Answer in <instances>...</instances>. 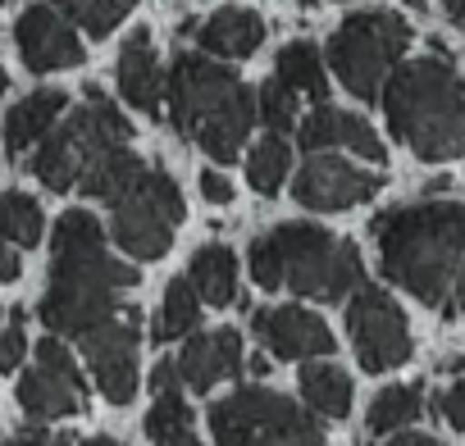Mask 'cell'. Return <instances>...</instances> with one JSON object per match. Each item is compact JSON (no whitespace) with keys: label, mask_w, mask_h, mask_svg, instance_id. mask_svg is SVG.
<instances>
[{"label":"cell","mask_w":465,"mask_h":446,"mask_svg":"<svg viewBox=\"0 0 465 446\" xmlns=\"http://www.w3.org/2000/svg\"><path fill=\"white\" fill-rule=\"evenodd\" d=\"M401 5H411V10H424V0H401Z\"/></svg>","instance_id":"obj_45"},{"label":"cell","mask_w":465,"mask_h":446,"mask_svg":"<svg viewBox=\"0 0 465 446\" xmlns=\"http://www.w3.org/2000/svg\"><path fill=\"white\" fill-rule=\"evenodd\" d=\"M302 396L324 419H347L351 410V378L338 364H306L302 369Z\"/></svg>","instance_id":"obj_24"},{"label":"cell","mask_w":465,"mask_h":446,"mask_svg":"<svg viewBox=\"0 0 465 446\" xmlns=\"http://www.w3.org/2000/svg\"><path fill=\"white\" fill-rule=\"evenodd\" d=\"M383 114L401 146L415 150V160L438 164L465 155V82L442 55L424 60H397V69L383 78Z\"/></svg>","instance_id":"obj_4"},{"label":"cell","mask_w":465,"mask_h":446,"mask_svg":"<svg viewBox=\"0 0 465 446\" xmlns=\"http://www.w3.org/2000/svg\"><path fill=\"white\" fill-rule=\"evenodd\" d=\"M256 337L270 346V355L279 360H315V355H333V333L320 315L302 310V305H274V310H256Z\"/></svg>","instance_id":"obj_14"},{"label":"cell","mask_w":465,"mask_h":446,"mask_svg":"<svg viewBox=\"0 0 465 446\" xmlns=\"http://www.w3.org/2000/svg\"><path fill=\"white\" fill-rule=\"evenodd\" d=\"M302 150H329V146H347L351 155H365L370 164H383V141L379 132L361 119V114H347V110H333L329 101L315 105L311 119H302V132H297Z\"/></svg>","instance_id":"obj_17"},{"label":"cell","mask_w":465,"mask_h":446,"mask_svg":"<svg viewBox=\"0 0 465 446\" xmlns=\"http://www.w3.org/2000/svg\"><path fill=\"white\" fill-rule=\"evenodd\" d=\"M28 355V337H24V310H15V324L0 333V373H10L19 369Z\"/></svg>","instance_id":"obj_33"},{"label":"cell","mask_w":465,"mask_h":446,"mask_svg":"<svg viewBox=\"0 0 465 446\" xmlns=\"http://www.w3.org/2000/svg\"><path fill=\"white\" fill-rule=\"evenodd\" d=\"M173 428H192V405L183 401V387L155 392V405L146 410V437H160Z\"/></svg>","instance_id":"obj_31"},{"label":"cell","mask_w":465,"mask_h":446,"mask_svg":"<svg viewBox=\"0 0 465 446\" xmlns=\"http://www.w3.org/2000/svg\"><path fill=\"white\" fill-rule=\"evenodd\" d=\"M169 123L178 137L196 141L214 164H232L242 155L256 123V92L214 55H178L164 73Z\"/></svg>","instance_id":"obj_3"},{"label":"cell","mask_w":465,"mask_h":446,"mask_svg":"<svg viewBox=\"0 0 465 446\" xmlns=\"http://www.w3.org/2000/svg\"><path fill=\"white\" fill-rule=\"evenodd\" d=\"M0 92H10V78H5V69H0Z\"/></svg>","instance_id":"obj_44"},{"label":"cell","mask_w":465,"mask_h":446,"mask_svg":"<svg viewBox=\"0 0 465 446\" xmlns=\"http://www.w3.org/2000/svg\"><path fill=\"white\" fill-rule=\"evenodd\" d=\"M19 278H24V260H19L15 242L0 238V283H19Z\"/></svg>","instance_id":"obj_36"},{"label":"cell","mask_w":465,"mask_h":446,"mask_svg":"<svg viewBox=\"0 0 465 446\" xmlns=\"http://www.w3.org/2000/svg\"><path fill=\"white\" fill-rule=\"evenodd\" d=\"M383 187L379 173H365L356 169L351 160L342 155H311L292 182V196L306 205V209H320V214H338V209H351L361 200H370L374 191Z\"/></svg>","instance_id":"obj_12"},{"label":"cell","mask_w":465,"mask_h":446,"mask_svg":"<svg viewBox=\"0 0 465 446\" xmlns=\"http://www.w3.org/2000/svg\"><path fill=\"white\" fill-rule=\"evenodd\" d=\"M347 333H351V346H356V360L365 364V373H388V369L406 364L415 351L401 305L383 287H370V283H361L351 292Z\"/></svg>","instance_id":"obj_9"},{"label":"cell","mask_w":465,"mask_h":446,"mask_svg":"<svg viewBox=\"0 0 465 446\" xmlns=\"http://www.w3.org/2000/svg\"><path fill=\"white\" fill-rule=\"evenodd\" d=\"M55 265L51 287L37 305L42 324L60 337H87L92 328L110 324L124 305V292L137 287V269L105 251V228L92 209H64L51 238Z\"/></svg>","instance_id":"obj_2"},{"label":"cell","mask_w":465,"mask_h":446,"mask_svg":"<svg viewBox=\"0 0 465 446\" xmlns=\"http://www.w3.org/2000/svg\"><path fill=\"white\" fill-rule=\"evenodd\" d=\"M196 319H201V296H196L192 278H173L164 287V305H160V319L151 328V342H178L196 328Z\"/></svg>","instance_id":"obj_25"},{"label":"cell","mask_w":465,"mask_h":446,"mask_svg":"<svg viewBox=\"0 0 465 446\" xmlns=\"http://www.w3.org/2000/svg\"><path fill=\"white\" fill-rule=\"evenodd\" d=\"M15 42H19V60L28 64V73H60L87 60V46L78 42L74 19H64L51 5L24 10L15 24Z\"/></svg>","instance_id":"obj_13"},{"label":"cell","mask_w":465,"mask_h":446,"mask_svg":"<svg viewBox=\"0 0 465 446\" xmlns=\"http://www.w3.org/2000/svg\"><path fill=\"white\" fill-rule=\"evenodd\" d=\"M438 410H442V419H447L456 432H465V378L438 396Z\"/></svg>","instance_id":"obj_34"},{"label":"cell","mask_w":465,"mask_h":446,"mask_svg":"<svg viewBox=\"0 0 465 446\" xmlns=\"http://www.w3.org/2000/svg\"><path fill=\"white\" fill-rule=\"evenodd\" d=\"M42 205L28 191H5L0 196V238L15 247H37L42 242Z\"/></svg>","instance_id":"obj_29"},{"label":"cell","mask_w":465,"mask_h":446,"mask_svg":"<svg viewBox=\"0 0 465 446\" xmlns=\"http://www.w3.org/2000/svg\"><path fill=\"white\" fill-rule=\"evenodd\" d=\"M119 141H133V123L101 96V87L87 92V105H74V114L55 119L46 141L37 146V160L28 164L37 173L42 187L51 191H69L78 187V178L87 173V164L105 150V146H119Z\"/></svg>","instance_id":"obj_5"},{"label":"cell","mask_w":465,"mask_h":446,"mask_svg":"<svg viewBox=\"0 0 465 446\" xmlns=\"http://www.w3.org/2000/svg\"><path fill=\"white\" fill-rule=\"evenodd\" d=\"M114 78H119V92H124V101H128L133 110H142V114H160V101H164V73H160V60H155V51H151V33H146V28H137V33L124 42Z\"/></svg>","instance_id":"obj_18"},{"label":"cell","mask_w":465,"mask_h":446,"mask_svg":"<svg viewBox=\"0 0 465 446\" xmlns=\"http://www.w3.org/2000/svg\"><path fill=\"white\" fill-rule=\"evenodd\" d=\"M411 46V24L392 10H361L338 24L329 37V64L333 78L356 96V101H379L383 78L397 69V60Z\"/></svg>","instance_id":"obj_6"},{"label":"cell","mask_w":465,"mask_h":446,"mask_svg":"<svg viewBox=\"0 0 465 446\" xmlns=\"http://www.w3.org/2000/svg\"><path fill=\"white\" fill-rule=\"evenodd\" d=\"M388 446H442V441H438V437H424V432H401V428H397V437H392Z\"/></svg>","instance_id":"obj_38"},{"label":"cell","mask_w":465,"mask_h":446,"mask_svg":"<svg viewBox=\"0 0 465 446\" xmlns=\"http://www.w3.org/2000/svg\"><path fill=\"white\" fill-rule=\"evenodd\" d=\"M283 260V287L306 301H342L365 283L361 251L315 223H279L270 233Z\"/></svg>","instance_id":"obj_7"},{"label":"cell","mask_w":465,"mask_h":446,"mask_svg":"<svg viewBox=\"0 0 465 446\" xmlns=\"http://www.w3.org/2000/svg\"><path fill=\"white\" fill-rule=\"evenodd\" d=\"M19 405L33 419H64L83 410V373L60 337H42L37 364L19 378Z\"/></svg>","instance_id":"obj_11"},{"label":"cell","mask_w":465,"mask_h":446,"mask_svg":"<svg viewBox=\"0 0 465 446\" xmlns=\"http://www.w3.org/2000/svg\"><path fill=\"white\" fill-rule=\"evenodd\" d=\"M265 42V19L256 10H214L201 28H196V46L205 55H219V60H247L256 55Z\"/></svg>","instance_id":"obj_19"},{"label":"cell","mask_w":465,"mask_h":446,"mask_svg":"<svg viewBox=\"0 0 465 446\" xmlns=\"http://www.w3.org/2000/svg\"><path fill=\"white\" fill-rule=\"evenodd\" d=\"M83 446H124V441H119V437H87Z\"/></svg>","instance_id":"obj_42"},{"label":"cell","mask_w":465,"mask_h":446,"mask_svg":"<svg viewBox=\"0 0 465 446\" xmlns=\"http://www.w3.org/2000/svg\"><path fill=\"white\" fill-rule=\"evenodd\" d=\"M0 5H5V0H0Z\"/></svg>","instance_id":"obj_46"},{"label":"cell","mask_w":465,"mask_h":446,"mask_svg":"<svg viewBox=\"0 0 465 446\" xmlns=\"http://www.w3.org/2000/svg\"><path fill=\"white\" fill-rule=\"evenodd\" d=\"M183 383L192 392H210L223 378H238L242 373V333L238 328H219V333H196L183 346Z\"/></svg>","instance_id":"obj_16"},{"label":"cell","mask_w":465,"mask_h":446,"mask_svg":"<svg viewBox=\"0 0 465 446\" xmlns=\"http://www.w3.org/2000/svg\"><path fill=\"white\" fill-rule=\"evenodd\" d=\"M247 369L261 378V373H270V360H265V355H252V360H247Z\"/></svg>","instance_id":"obj_41"},{"label":"cell","mask_w":465,"mask_h":446,"mask_svg":"<svg viewBox=\"0 0 465 446\" xmlns=\"http://www.w3.org/2000/svg\"><path fill=\"white\" fill-rule=\"evenodd\" d=\"M383 278L442 315L465 310V205L420 200L374 218Z\"/></svg>","instance_id":"obj_1"},{"label":"cell","mask_w":465,"mask_h":446,"mask_svg":"<svg viewBox=\"0 0 465 446\" xmlns=\"http://www.w3.org/2000/svg\"><path fill=\"white\" fill-rule=\"evenodd\" d=\"M192 287L201 305H232L238 301V260L228 247H201L192 256Z\"/></svg>","instance_id":"obj_21"},{"label":"cell","mask_w":465,"mask_h":446,"mask_svg":"<svg viewBox=\"0 0 465 446\" xmlns=\"http://www.w3.org/2000/svg\"><path fill=\"white\" fill-rule=\"evenodd\" d=\"M51 446H74V437H69V432H55V437H51Z\"/></svg>","instance_id":"obj_43"},{"label":"cell","mask_w":465,"mask_h":446,"mask_svg":"<svg viewBox=\"0 0 465 446\" xmlns=\"http://www.w3.org/2000/svg\"><path fill=\"white\" fill-rule=\"evenodd\" d=\"M288 169H292V146H288L279 132L261 137V141H256V150L247 155V182H252L261 196H279V187H283Z\"/></svg>","instance_id":"obj_26"},{"label":"cell","mask_w":465,"mask_h":446,"mask_svg":"<svg viewBox=\"0 0 465 446\" xmlns=\"http://www.w3.org/2000/svg\"><path fill=\"white\" fill-rule=\"evenodd\" d=\"M187 205L178 182L164 169H142L114 200H110V238L133 260H160L173 247V228L183 223Z\"/></svg>","instance_id":"obj_8"},{"label":"cell","mask_w":465,"mask_h":446,"mask_svg":"<svg viewBox=\"0 0 465 446\" xmlns=\"http://www.w3.org/2000/svg\"><path fill=\"white\" fill-rule=\"evenodd\" d=\"M137 173H142V160L133 155L128 141H119V146H105V150L87 164V173L78 178V191H83V196H96V200H114Z\"/></svg>","instance_id":"obj_22"},{"label":"cell","mask_w":465,"mask_h":446,"mask_svg":"<svg viewBox=\"0 0 465 446\" xmlns=\"http://www.w3.org/2000/svg\"><path fill=\"white\" fill-rule=\"evenodd\" d=\"M256 114H261V123H270L274 132H288V128L297 123V92L274 73V78L261 87V96H256Z\"/></svg>","instance_id":"obj_30"},{"label":"cell","mask_w":465,"mask_h":446,"mask_svg":"<svg viewBox=\"0 0 465 446\" xmlns=\"http://www.w3.org/2000/svg\"><path fill=\"white\" fill-rule=\"evenodd\" d=\"M155 446H201L196 437H192V428H173V432H160V437H151Z\"/></svg>","instance_id":"obj_37"},{"label":"cell","mask_w":465,"mask_h":446,"mask_svg":"<svg viewBox=\"0 0 465 446\" xmlns=\"http://www.w3.org/2000/svg\"><path fill=\"white\" fill-rule=\"evenodd\" d=\"M87 369L101 387V396L110 405H128L137 396V346H142V315L124 310L110 324L92 328L87 337H78Z\"/></svg>","instance_id":"obj_10"},{"label":"cell","mask_w":465,"mask_h":446,"mask_svg":"<svg viewBox=\"0 0 465 446\" xmlns=\"http://www.w3.org/2000/svg\"><path fill=\"white\" fill-rule=\"evenodd\" d=\"M420 405H424V387H415V383L383 387V392L374 396V405H370V419H365V428H370L374 437H383V432H397V428H406V423L420 414Z\"/></svg>","instance_id":"obj_27"},{"label":"cell","mask_w":465,"mask_h":446,"mask_svg":"<svg viewBox=\"0 0 465 446\" xmlns=\"http://www.w3.org/2000/svg\"><path fill=\"white\" fill-rule=\"evenodd\" d=\"M442 10H447V19L456 28H465V0H442Z\"/></svg>","instance_id":"obj_39"},{"label":"cell","mask_w":465,"mask_h":446,"mask_svg":"<svg viewBox=\"0 0 465 446\" xmlns=\"http://www.w3.org/2000/svg\"><path fill=\"white\" fill-rule=\"evenodd\" d=\"M5 446H51V437H46V432H24V437H15V441H5Z\"/></svg>","instance_id":"obj_40"},{"label":"cell","mask_w":465,"mask_h":446,"mask_svg":"<svg viewBox=\"0 0 465 446\" xmlns=\"http://www.w3.org/2000/svg\"><path fill=\"white\" fill-rule=\"evenodd\" d=\"M51 5H55L64 19H74L87 37H110V33L133 15L137 0H51Z\"/></svg>","instance_id":"obj_28"},{"label":"cell","mask_w":465,"mask_h":446,"mask_svg":"<svg viewBox=\"0 0 465 446\" xmlns=\"http://www.w3.org/2000/svg\"><path fill=\"white\" fill-rule=\"evenodd\" d=\"M279 78L297 92V96H311L315 105L329 101V73H324V60H320V46L315 42H292L279 51Z\"/></svg>","instance_id":"obj_23"},{"label":"cell","mask_w":465,"mask_h":446,"mask_svg":"<svg viewBox=\"0 0 465 446\" xmlns=\"http://www.w3.org/2000/svg\"><path fill=\"white\" fill-rule=\"evenodd\" d=\"M247 446H329L320 423L297 410L288 396L270 392V387H252V428H247Z\"/></svg>","instance_id":"obj_15"},{"label":"cell","mask_w":465,"mask_h":446,"mask_svg":"<svg viewBox=\"0 0 465 446\" xmlns=\"http://www.w3.org/2000/svg\"><path fill=\"white\" fill-rule=\"evenodd\" d=\"M64 110H69V96H64V92H55V87H42V92L24 96V101L5 114V150H10V155H19V150L37 146Z\"/></svg>","instance_id":"obj_20"},{"label":"cell","mask_w":465,"mask_h":446,"mask_svg":"<svg viewBox=\"0 0 465 446\" xmlns=\"http://www.w3.org/2000/svg\"><path fill=\"white\" fill-rule=\"evenodd\" d=\"M201 196H205L210 205H228V200H232V182H228L223 173L205 169V173H201Z\"/></svg>","instance_id":"obj_35"},{"label":"cell","mask_w":465,"mask_h":446,"mask_svg":"<svg viewBox=\"0 0 465 446\" xmlns=\"http://www.w3.org/2000/svg\"><path fill=\"white\" fill-rule=\"evenodd\" d=\"M252 278H256V287H265V292H279V287H283V260H279L274 238L252 242Z\"/></svg>","instance_id":"obj_32"}]
</instances>
